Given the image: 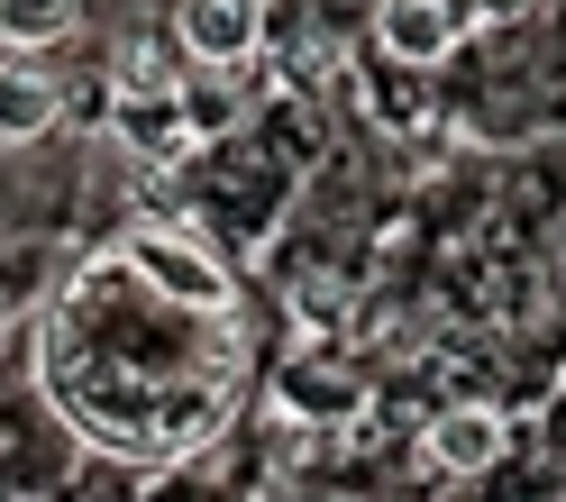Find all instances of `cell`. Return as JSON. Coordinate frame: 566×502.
Here are the masks:
<instances>
[{
    "label": "cell",
    "instance_id": "obj_6",
    "mask_svg": "<svg viewBox=\"0 0 566 502\" xmlns=\"http://www.w3.org/2000/svg\"><path fill=\"white\" fill-rule=\"evenodd\" d=\"M74 38V0H0V46H55Z\"/></svg>",
    "mask_w": 566,
    "mask_h": 502
},
{
    "label": "cell",
    "instance_id": "obj_4",
    "mask_svg": "<svg viewBox=\"0 0 566 502\" xmlns=\"http://www.w3.org/2000/svg\"><path fill=\"white\" fill-rule=\"evenodd\" d=\"M503 448H512V429H503L493 402H448V411L430 420V439H420V457H430L439 475H484Z\"/></svg>",
    "mask_w": 566,
    "mask_h": 502
},
{
    "label": "cell",
    "instance_id": "obj_1",
    "mask_svg": "<svg viewBox=\"0 0 566 502\" xmlns=\"http://www.w3.org/2000/svg\"><path fill=\"white\" fill-rule=\"evenodd\" d=\"M128 265L147 274V293L184 302V311H229V302H238L229 265L210 257V247H201L192 229H147V238H128Z\"/></svg>",
    "mask_w": 566,
    "mask_h": 502
},
{
    "label": "cell",
    "instance_id": "obj_3",
    "mask_svg": "<svg viewBox=\"0 0 566 502\" xmlns=\"http://www.w3.org/2000/svg\"><path fill=\"white\" fill-rule=\"evenodd\" d=\"M457 28H467L457 0H384V10H375V46L394 64H448L457 55Z\"/></svg>",
    "mask_w": 566,
    "mask_h": 502
},
{
    "label": "cell",
    "instance_id": "obj_5",
    "mask_svg": "<svg viewBox=\"0 0 566 502\" xmlns=\"http://www.w3.org/2000/svg\"><path fill=\"white\" fill-rule=\"evenodd\" d=\"M55 119H64V92L38 64H0V147H38Z\"/></svg>",
    "mask_w": 566,
    "mask_h": 502
},
{
    "label": "cell",
    "instance_id": "obj_2",
    "mask_svg": "<svg viewBox=\"0 0 566 502\" xmlns=\"http://www.w3.org/2000/svg\"><path fill=\"white\" fill-rule=\"evenodd\" d=\"M256 38H265L256 0H174V46L192 64H247Z\"/></svg>",
    "mask_w": 566,
    "mask_h": 502
},
{
    "label": "cell",
    "instance_id": "obj_7",
    "mask_svg": "<svg viewBox=\"0 0 566 502\" xmlns=\"http://www.w3.org/2000/svg\"><path fill=\"white\" fill-rule=\"evenodd\" d=\"M174 74H165V46L156 38H128L119 46V92H165Z\"/></svg>",
    "mask_w": 566,
    "mask_h": 502
}]
</instances>
